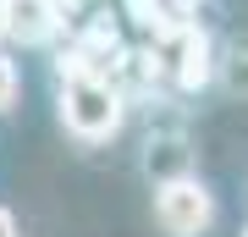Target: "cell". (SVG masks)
Returning <instances> with one entry per match:
<instances>
[{
	"instance_id": "cell-1",
	"label": "cell",
	"mask_w": 248,
	"mask_h": 237,
	"mask_svg": "<svg viewBox=\"0 0 248 237\" xmlns=\"http://www.w3.org/2000/svg\"><path fill=\"white\" fill-rule=\"evenodd\" d=\"M55 111H61V127L78 143H105L127 122V94L110 78H61Z\"/></svg>"
},
{
	"instance_id": "cell-2",
	"label": "cell",
	"mask_w": 248,
	"mask_h": 237,
	"mask_svg": "<svg viewBox=\"0 0 248 237\" xmlns=\"http://www.w3.org/2000/svg\"><path fill=\"white\" fill-rule=\"evenodd\" d=\"M143 61H149V83L160 78V83L182 88V94H199L215 78V44L199 22H182V28H160Z\"/></svg>"
},
{
	"instance_id": "cell-3",
	"label": "cell",
	"mask_w": 248,
	"mask_h": 237,
	"mask_svg": "<svg viewBox=\"0 0 248 237\" xmlns=\"http://www.w3.org/2000/svg\"><path fill=\"white\" fill-rule=\"evenodd\" d=\"M155 221L166 237H204L215 226V193L199 176H177V182L155 188Z\"/></svg>"
},
{
	"instance_id": "cell-4",
	"label": "cell",
	"mask_w": 248,
	"mask_h": 237,
	"mask_svg": "<svg viewBox=\"0 0 248 237\" xmlns=\"http://www.w3.org/2000/svg\"><path fill=\"white\" fill-rule=\"evenodd\" d=\"M0 6H6V39L17 44H50L66 28L61 0H0Z\"/></svg>"
},
{
	"instance_id": "cell-5",
	"label": "cell",
	"mask_w": 248,
	"mask_h": 237,
	"mask_svg": "<svg viewBox=\"0 0 248 237\" xmlns=\"http://www.w3.org/2000/svg\"><path fill=\"white\" fill-rule=\"evenodd\" d=\"M143 171L155 182H177V176H193V155H187L182 138H155L149 155H143Z\"/></svg>"
},
{
	"instance_id": "cell-6",
	"label": "cell",
	"mask_w": 248,
	"mask_h": 237,
	"mask_svg": "<svg viewBox=\"0 0 248 237\" xmlns=\"http://www.w3.org/2000/svg\"><path fill=\"white\" fill-rule=\"evenodd\" d=\"M17 94H22V72H17V61H11V55H0V116L17 105Z\"/></svg>"
},
{
	"instance_id": "cell-7",
	"label": "cell",
	"mask_w": 248,
	"mask_h": 237,
	"mask_svg": "<svg viewBox=\"0 0 248 237\" xmlns=\"http://www.w3.org/2000/svg\"><path fill=\"white\" fill-rule=\"evenodd\" d=\"M0 237H22V226H17V215H11L6 204H0Z\"/></svg>"
},
{
	"instance_id": "cell-8",
	"label": "cell",
	"mask_w": 248,
	"mask_h": 237,
	"mask_svg": "<svg viewBox=\"0 0 248 237\" xmlns=\"http://www.w3.org/2000/svg\"><path fill=\"white\" fill-rule=\"evenodd\" d=\"M0 39H6V6H0Z\"/></svg>"
},
{
	"instance_id": "cell-9",
	"label": "cell",
	"mask_w": 248,
	"mask_h": 237,
	"mask_svg": "<svg viewBox=\"0 0 248 237\" xmlns=\"http://www.w3.org/2000/svg\"><path fill=\"white\" fill-rule=\"evenodd\" d=\"M243 237H248V226H243Z\"/></svg>"
}]
</instances>
